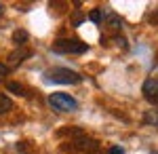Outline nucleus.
Here are the masks:
<instances>
[{
  "label": "nucleus",
  "mask_w": 158,
  "mask_h": 154,
  "mask_svg": "<svg viewBox=\"0 0 158 154\" xmlns=\"http://www.w3.org/2000/svg\"><path fill=\"white\" fill-rule=\"evenodd\" d=\"M49 83H57V84H78L82 83V76L78 72L70 70V68H53V70L44 72Z\"/></svg>",
  "instance_id": "f257e3e1"
},
{
  "label": "nucleus",
  "mask_w": 158,
  "mask_h": 154,
  "mask_svg": "<svg viewBox=\"0 0 158 154\" xmlns=\"http://www.w3.org/2000/svg\"><path fill=\"white\" fill-rule=\"evenodd\" d=\"M53 51H57V53H74V55H80V53H86V51H89V45H86V42H80L78 38H59V40H55Z\"/></svg>",
  "instance_id": "f03ea898"
},
{
  "label": "nucleus",
  "mask_w": 158,
  "mask_h": 154,
  "mask_svg": "<svg viewBox=\"0 0 158 154\" xmlns=\"http://www.w3.org/2000/svg\"><path fill=\"white\" fill-rule=\"evenodd\" d=\"M49 104L57 112H74V110H78V101L68 93H53L49 97Z\"/></svg>",
  "instance_id": "7ed1b4c3"
},
{
  "label": "nucleus",
  "mask_w": 158,
  "mask_h": 154,
  "mask_svg": "<svg viewBox=\"0 0 158 154\" xmlns=\"http://www.w3.org/2000/svg\"><path fill=\"white\" fill-rule=\"evenodd\" d=\"M141 91H143V97L152 106H158V78H148L146 83H143Z\"/></svg>",
  "instance_id": "20e7f679"
},
{
  "label": "nucleus",
  "mask_w": 158,
  "mask_h": 154,
  "mask_svg": "<svg viewBox=\"0 0 158 154\" xmlns=\"http://www.w3.org/2000/svg\"><path fill=\"white\" fill-rule=\"evenodd\" d=\"M27 57H32V51L25 47H19L17 51H13L11 55H9V63L11 66H19V63H23Z\"/></svg>",
  "instance_id": "39448f33"
},
{
  "label": "nucleus",
  "mask_w": 158,
  "mask_h": 154,
  "mask_svg": "<svg viewBox=\"0 0 158 154\" xmlns=\"http://www.w3.org/2000/svg\"><path fill=\"white\" fill-rule=\"evenodd\" d=\"M11 110H13L11 97H6L4 93H0V114H9Z\"/></svg>",
  "instance_id": "423d86ee"
},
{
  "label": "nucleus",
  "mask_w": 158,
  "mask_h": 154,
  "mask_svg": "<svg viewBox=\"0 0 158 154\" xmlns=\"http://www.w3.org/2000/svg\"><path fill=\"white\" fill-rule=\"evenodd\" d=\"M25 40H27V32H25V30H17V32L13 34V42H15L17 47H23Z\"/></svg>",
  "instance_id": "0eeeda50"
},
{
  "label": "nucleus",
  "mask_w": 158,
  "mask_h": 154,
  "mask_svg": "<svg viewBox=\"0 0 158 154\" xmlns=\"http://www.w3.org/2000/svg\"><path fill=\"white\" fill-rule=\"evenodd\" d=\"M108 28H112V30H120V28H122V19L118 17V15L110 13V15H108Z\"/></svg>",
  "instance_id": "6e6552de"
},
{
  "label": "nucleus",
  "mask_w": 158,
  "mask_h": 154,
  "mask_svg": "<svg viewBox=\"0 0 158 154\" xmlns=\"http://www.w3.org/2000/svg\"><path fill=\"white\" fill-rule=\"evenodd\" d=\"M89 19H91L93 24H101V19H103V11H101V9H93V11L89 13Z\"/></svg>",
  "instance_id": "1a4fd4ad"
},
{
  "label": "nucleus",
  "mask_w": 158,
  "mask_h": 154,
  "mask_svg": "<svg viewBox=\"0 0 158 154\" xmlns=\"http://www.w3.org/2000/svg\"><path fill=\"white\" fill-rule=\"evenodd\" d=\"M9 91H13V93H17V95H25L23 84H19V83H9Z\"/></svg>",
  "instance_id": "9d476101"
},
{
  "label": "nucleus",
  "mask_w": 158,
  "mask_h": 154,
  "mask_svg": "<svg viewBox=\"0 0 158 154\" xmlns=\"http://www.w3.org/2000/svg\"><path fill=\"white\" fill-rule=\"evenodd\" d=\"M4 76H9V66H4V63H0V80H2Z\"/></svg>",
  "instance_id": "9b49d317"
},
{
  "label": "nucleus",
  "mask_w": 158,
  "mask_h": 154,
  "mask_svg": "<svg viewBox=\"0 0 158 154\" xmlns=\"http://www.w3.org/2000/svg\"><path fill=\"white\" fill-rule=\"evenodd\" d=\"M108 154H124V150H122L120 146H112V148H110V152Z\"/></svg>",
  "instance_id": "f8f14e48"
},
{
  "label": "nucleus",
  "mask_w": 158,
  "mask_h": 154,
  "mask_svg": "<svg viewBox=\"0 0 158 154\" xmlns=\"http://www.w3.org/2000/svg\"><path fill=\"white\" fill-rule=\"evenodd\" d=\"M82 21V13H76V17H74V25H80Z\"/></svg>",
  "instance_id": "ddd939ff"
},
{
  "label": "nucleus",
  "mask_w": 158,
  "mask_h": 154,
  "mask_svg": "<svg viewBox=\"0 0 158 154\" xmlns=\"http://www.w3.org/2000/svg\"><path fill=\"white\" fill-rule=\"evenodd\" d=\"M116 42H118V45H120V47H127V40H124V38H122V36H118V38H116Z\"/></svg>",
  "instance_id": "4468645a"
},
{
  "label": "nucleus",
  "mask_w": 158,
  "mask_h": 154,
  "mask_svg": "<svg viewBox=\"0 0 158 154\" xmlns=\"http://www.w3.org/2000/svg\"><path fill=\"white\" fill-rule=\"evenodd\" d=\"M0 11H2V9H0Z\"/></svg>",
  "instance_id": "2eb2a0df"
}]
</instances>
